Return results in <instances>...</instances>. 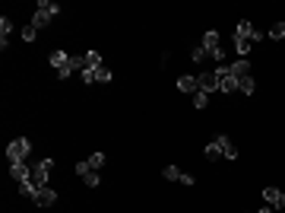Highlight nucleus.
<instances>
[{
    "label": "nucleus",
    "instance_id": "1",
    "mask_svg": "<svg viewBox=\"0 0 285 213\" xmlns=\"http://www.w3.org/2000/svg\"><path fill=\"white\" fill-rule=\"evenodd\" d=\"M57 13H60V6L54 3V0H38V3H35V13H32V25H35V29H45V25L54 19Z\"/></svg>",
    "mask_w": 285,
    "mask_h": 213
},
{
    "label": "nucleus",
    "instance_id": "2",
    "mask_svg": "<svg viewBox=\"0 0 285 213\" xmlns=\"http://www.w3.org/2000/svg\"><path fill=\"white\" fill-rule=\"evenodd\" d=\"M32 153V140L29 137H16V140H10L6 143V163H25V156Z\"/></svg>",
    "mask_w": 285,
    "mask_h": 213
},
{
    "label": "nucleus",
    "instance_id": "3",
    "mask_svg": "<svg viewBox=\"0 0 285 213\" xmlns=\"http://www.w3.org/2000/svg\"><path fill=\"white\" fill-rule=\"evenodd\" d=\"M48 64H51V67L57 70V76H60V80H67V76L73 73V57L67 54V51H60V48H57V51H51Z\"/></svg>",
    "mask_w": 285,
    "mask_h": 213
},
{
    "label": "nucleus",
    "instance_id": "4",
    "mask_svg": "<svg viewBox=\"0 0 285 213\" xmlns=\"http://www.w3.org/2000/svg\"><path fill=\"white\" fill-rule=\"evenodd\" d=\"M51 169H54V159H41V163L32 166V172H29V182H32V188H45V182H48V175H51Z\"/></svg>",
    "mask_w": 285,
    "mask_h": 213
},
{
    "label": "nucleus",
    "instance_id": "5",
    "mask_svg": "<svg viewBox=\"0 0 285 213\" xmlns=\"http://www.w3.org/2000/svg\"><path fill=\"white\" fill-rule=\"evenodd\" d=\"M215 76H219V92H235V89H238V76L231 73L228 64L215 67Z\"/></svg>",
    "mask_w": 285,
    "mask_h": 213
},
{
    "label": "nucleus",
    "instance_id": "6",
    "mask_svg": "<svg viewBox=\"0 0 285 213\" xmlns=\"http://www.w3.org/2000/svg\"><path fill=\"white\" fill-rule=\"evenodd\" d=\"M196 86H200V92L212 96V92L219 89V76H215V70H203V73H196Z\"/></svg>",
    "mask_w": 285,
    "mask_h": 213
},
{
    "label": "nucleus",
    "instance_id": "7",
    "mask_svg": "<svg viewBox=\"0 0 285 213\" xmlns=\"http://www.w3.org/2000/svg\"><path fill=\"white\" fill-rule=\"evenodd\" d=\"M111 80H114V73H111L108 67H95V70H86L83 73L86 86H92V83H111Z\"/></svg>",
    "mask_w": 285,
    "mask_h": 213
},
{
    "label": "nucleus",
    "instance_id": "8",
    "mask_svg": "<svg viewBox=\"0 0 285 213\" xmlns=\"http://www.w3.org/2000/svg\"><path fill=\"white\" fill-rule=\"evenodd\" d=\"M76 175H80L89 188H98V172H95L89 163H76Z\"/></svg>",
    "mask_w": 285,
    "mask_h": 213
},
{
    "label": "nucleus",
    "instance_id": "9",
    "mask_svg": "<svg viewBox=\"0 0 285 213\" xmlns=\"http://www.w3.org/2000/svg\"><path fill=\"white\" fill-rule=\"evenodd\" d=\"M215 143H219V150H222V156H225V159H231V163L238 159V147L225 137V134H215Z\"/></svg>",
    "mask_w": 285,
    "mask_h": 213
},
{
    "label": "nucleus",
    "instance_id": "10",
    "mask_svg": "<svg viewBox=\"0 0 285 213\" xmlns=\"http://www.w3.org/2000/svg\"><path fill=\"white\" fill-rule=\"evenodd\" d=\"M32 204H35V207H51V204H57V191H51V188H38V191H35V198H32Z\"/></svg>",
    "mask_w": 285,
    "mask_h": 213
},
{
    "label": "nucleus",
    "instance_id": "11",
    "mask_svg": "<svg viewBox=\"0 0 285 213\" xmlns=\"http://www.w3.org/2000/svg\"><path fill=\"white\" fill-rule=\"evenodd\" d=\"M257 41H260V32H254V35H247V38H235V51H238L241 57H247L250 48H254Z\"/></svg>",
    "mask_w": 285,
    "mask_h": 213
},
{
    "label": "nucleus",
    "instance_id": "12",
    "mask_svg": "<svg viewBox=\"0 0 285 213\" xmlns=\"http://www.w3.org/2000/svg\"><path fill=\"white\" fill-rule=\"evenodd\" d=\"M178 92H184V96H196L200 86H196V76H178Z\"/></svg>",
    "mask_w": 285,
    "mask_h": 213
},
{
    "label": "nucleus",
    "instance_id": "13",
    "mask_svg": "<svg viewBox=\"0 0 285 213\" xmlns=\"http://www.w3.org/2000/svg\"><path fill=\"white\" fill-rule=\"evenodd\" d=\"M29 172H32V166H25V163H13L10 166V175H13V182H29Z\"/></svg>",
    "mask_w": 285,
    "mask_h": 213
},
{
    "label": "nucleus",
    "instance_id": "14",
    "mask_svg": "<svg viewBox=\"0 0 285 213\" xmlns=\"http://www.w3.org/2000/svg\"><path fill=\"white\" fill-rule=\"evenodd\" d=\"M200 45H203L206 51H209V54H212V51H219V48H222V45H219V32H215V29H209V32L203 35V41H200Z\"/></svg>",
    "mask_w": 285,
    "mask_h": 213
},
{
    "label": "nucleus",
    "instance_id": "15",
    "mask_svg": "<svg viewBox=\"0 0 285 213\" xmlns=\"http://www.w3.org/2000/svg\"><path fill=\"white\" fill-rule=\"evenodd\" d=\"M254 22H250V19H241L238 25H235V38H247V35H254Z\"/></svg>",
    "mask_w": 285,
    "mask_h": 213
},
{
    "label": "nucleus",
    "instance_id": "16",
    "mask_svg": "<svg viewBox=\"0 0 285 213\" xmlns=\"http://www.w3.org/2000/svg\"><path fill=\"white\" fill-rule=\"evenodd\" d=\"M231 67V73L238 76V80H244V76H250V64L244 61V57H241V61H235V64H228Z\"/></svg>",
    "mask_w": 285,
    "mask_h": 213
},
{
    "label": "nucleus",
    "instance_id": "17",
    "mask_svg": "<svg viewBox=\"0 0 285 213\" xmlns=\"http://www.w3.org/2000/svg\"><path fill=\"white\" fill-rule=\"evenodd\" d=\"M10 32H13V22L3 16V19H0V48H3V51H6V38H10Z\"/></svg>",
    "mask_w": 285,
    "mask_h": 213
},
{
    "label": "nucleus",
    "instance_id": "18",
    "mask_svg": "<svg viewBox=\"0 0 285 213\" xmlns=\"http://www.w3.org/2000/svg\"><path fill=\"white\" fill-rule=\"evenodd\" d=\"M238 89L244 92V96H254V92H257V80H254V76H244V80H238Z\"/></svg>",
    "mask_w": 285,
    "mask_h": 213
},
{
    "label": "nucleus",
    "instance_id": "19",
    "mask_svg": "<svg viewBox=\"0 0 285 213\" xmlns=\"http://www.w3.org/2000/svg\"><path fill=\"white\" fill-rule=\"evenodd\" d=\"M263 198H266V204H270V207L276 210V207H279V198H282V191H279V188H263Z\"/></svg>",
    "mask_w": 285,
    "mask_h": 213
},
{
    "label": "nucleus",
    "instance_id": "20",
    "mask_svg": "<svg viewBox=\"0 0 285 213\" xmlns=\"http://www.w3.org/2000/svg\"><path fill=\"white\" fill-rule=\"evenodd\" d=\"M190 61H193V64H206V61H209V51H206L203 45H196L193 51H190Z\"/></svg>",
    "mask_w": 285,
    "mask_h": 213
},
{
    "label": "nucleus",
    "instance_id": "21",
    "mask_svg": "<svg viewBox=\"0 0 285 213\" xmlns=\"http://www.w3.org/2000/svg\"><path fill=\"white\" fill-rule=\"evenodd\" d=\"M95 67H101V54L98 51H86V70H95Z\"/></svg>",
    "mask_w": 285,
    "mask_h": 213
},
{
    "label": "nucleus",
    "instance_id": "22",
    "mask_svg": "<svg viewBox=\"0 0 285 213\" xmlns=\"http://www.w3.org/2000/svg\"><path fill=\"white\" fill-rule=\"evenodd\" d=\"M181 175H184V172H181L178 166H165V169H162V178H165V182H181Z\"/></svg>",
    "mask_w": 285,
    "mask_h": 213
},
{
    "label": "nucleus",
    "instance_id": "23",
    "mask_svg": "<svg viewBox=\"0 0 285 213\" xmlns=\"http://www.w3.org/2000/svg\"><path fill=\"white\" fill-rule=\"evenodd\" d=\"M86 163H89V166L95 169V172H98V169H101V166H105V163H108V159H105V153H92V156H89V159H86Z\"/></svg>",
    "mask_w": 285,
    "mask_h": 213
},
{
    "label": "nucleus",
    "instance_id": "24",
    "mask_svg": "<svg viewBox=\"0 0 285 213\" xmlns=\"http://www.w3.org/2000/svg\"><path fill=\"white\" fill-rule=\"evenodd\" d=\"M203 153H206V159H219V156H222V150H219V143H215V140H212V143H206V150H203Z\"/></svg>",
    "mask_w": 285,
    "mask_h": 213
},
{
    "label": "nucleus",
    "instance_id": "25",
    "mask_svg": "<svg viewBox=\"0 0 285 213\" xmlns=\"http://www.w3.org/2000/svg\"><path fill=\"white\" fill-rule=\"evenodd\" d=\"M270 38H276V41L285 38V22H276V25H273V29H270Z\"/></svg>",
    "mask_w": 285,
    "mask_h": 213
},
{
    "label": "nucleus",
    "instance_id": "26",
    "mask_svg": "<svg viewBox=\"0 0 285 213\" xmlns=\"http://www.w3.org/2000/svg\"><path fill=\"white\" fill-rule=\"evenodd\" d=\"M209 105V96H206V92H196L193 96V108H206Z\"/></svg>",
    "mask_w": 285,
    "mask_h": 213
},
{
    "label": "nucleus",
    "instance_id": "27",
    "mask_svg": "<svg viewBox=\"0 0 285 213\" xmlns=\"http://www.w3.org/2000/svg\"><path fill=\"white\" fill-rule=\"evenodd\" d=\"M22 38H25V41H35V38H38V29H35V25H25V29H22Z\"/></svg>",
    "mask_w": 285,
    "mask_h": 213
},
{
    "label": "nucleus",
    "instance_id": "28",
    "mask_svg": "<svg viewBox=\"0 0 285 213\" xmlns=\"http://www.w3.org/2000/svg\"><path fill=\"white\" fill-rule=\"evenodd\" d=\"M181 185H196V178H193V175H187V172H184V175H181Z\"/></svg>",
    "mask_w": 285,
    "mask_h": 213
},
{
    "label": "nucleus",
    "instance_id": "29",
    "mask_svg": "<svg viewBox=\"0 0 285 213\" xmlns=\"http://www.w3.org/2000/svg\"><path fill=\"white\" fill-rule=\"evenodd\" d=\"M279 210H285V191H282V198H279Z\"/></svg>",
    "mask_w": 285,
    "mask_h": 213
},
{
    "label": "nucleus",
    "instance_id": "30",
    "mask_svg": "<svg viewBox=\"0 0 285 213\" xmlns=\"http://www.w3.org/2000/svg\"><path fill=\"white\" fill-rule=\"evenodd\" d=\"M260 213H276V210H273V207H270V204H266V207H263V210H260Z\"/></svg>",
    "mask_w": 285,
    "mask_h": 213
}]
</instances>
